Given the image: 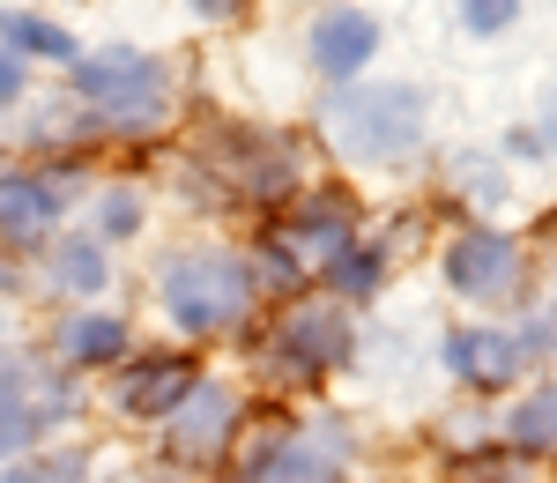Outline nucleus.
<instances>
[{
    "mask_svg": "<svg viewBox=\"0 0 557 483\" xmlns=\"http://www.w3.org/2000/svg\"><path fill=\"white\" fill-rule=\"evenodd\" d=\"M446 380L461 387V395H513L520 380H528V350H520L513 327H491V320H469V327H454L446 335Z\"/></svg>",
    "mask_w": 557,
    "mask_h": 483,
    "instance_id": "6e6552de",
    "label": "nucleus"
},
{
    "mask_svg": "<svg viewBox=\"0 0 557 483\" xmlns=\"http://www.w3.org/2000/svg\"><path fill=\"white\" fill-rule=\"evenodd\" d=\"M141 231V194L134 186H104L97 194V238H134Z\"/></svg>",
    "mask_w": 557,
    "mask_h": 483,
    "instance_id": "aec40b11",
    "label": "nucleus"
},
{
    "mask_svg": "<svg viewBox=\"0 0 557 483\" xmlns=\"http://www.w3.org/2000/svg\"><path fill=\"white\" fill-rule=\"evenodd\" d=\"M15 298H23V268L0 261V320H8V306H15Z\"/></svg>",
    "mask_w": 557,
    "mask_h": 483,
    "instance_id": "b1692460",
    "label": "nucleus"
},
{
    "mask_svg": "<svg viewBox=\"0 0 557 483\" xmlns=\"http://www.w3.org/2000/svg\"><path fill=\"white\" fill-rule=\"evenodd\" d=\"M45 350H52L60 372H75V380H83V372H120V364L134 357V327H127V312H97V306L60 312Z\"/></svg>",
    "mask_w": 557,
    "mask_h": 483,
    "instance_id": "f8f14e48",
    "label": "nucleus"
},
{
    "mask_svg": "<svg viewBox=\"0 0 557 483\" xmlns=\"http://www.w3.org/2000/svg\"><path fill=\"white\" fill-rule=\"evenodd\" d=\"M186 8H194V15H201V23H231V15H238V8H246V0H186Z\"/></svg>",
    "mask_w": 557,
    "mask_h": 483,
    "instance_id": "393cba45",
    "label": "nucleus"
},
{
    "mask_svg": "<svg viewBox=\"0 0 557 483\" xmlns=\"http://www.w3.org/2000/svg\"><path fill=\"white\" fill-rule=\"evenodd\" d=\"M201 380H209V372H201L194 350H134L127 364L112 372L104 401H112V417H127V424H164Z\"/></svg>",
    "mask_w": 557,
    "mask_h": 483,
    "instance_id": "0eeeda50",
    "label": "nucleus"
},
{
    "mask_svg": "<svg viewBox=\"0 0 557 483\" xmlns=\"http://www.w3.org/2000/svg\"><path fill=\"white\" fill-rule=\"evenodd\" d=\"M238 432H246V395H238L231 380H215V372H209V380H201V387L157 424V454L172 461L178 476H194V469H231Z\"/></svg>",
    "mask_w": 557,
    "mask_h": 483,
    "instance_id": "423d86ee",
    "label": "nucleus"
},
{
    "mask_svg": "<svg viewBox=\"0 0 557 483\" xmlns=\"http://www.w3.org/2000/svg\"><path fill=\"white\" fill-rule=\"evenodd\" d=\"M424 127H431L424 83H343L327 97V141L364 172L409 164L424 149Z\"/></svg>",
    "mask_w": 557,
    "mask_h": 483,
    "instance_id": "7ed1b4c3",
    "label": "nucleus"
},
{
    "mask_svg": "<svg viewBox=\"0 0 557 483\" xmlns=\"http://www.w3.org/2000/svg\"><path fill=\"white\" fill-rule=\"evenodd\" d=\"M372 52H380V15H364V8H327V15H312V30H305V60H312V75L335 83V89L364 83Z\"/></svg>",
    "mask_w": 557,
    "mask_h": 483,
    "instance_id": "9b49d317",
    "label": "nucleus"
},
{
    "mask_svg": "<svg viewBox=\"0 0 557 483\" xmlns=\"http://www.w3.org/2000/svg\"><path fill=\"white\" fill-rule=\"evenodd\" d=\"M45 283H52L60 298H97V290L112 283V253H104V238H60V246L45 253Z\"/></svg>",
    "mask_w": 557,
    "mask_h": 483,
    "instance_id": "f3484780",
    "label": "nucleus"
},
{
    "mask_svg": "<svg viewBox=\"0 0 557 483\" xmlns=\"http://www.w3.org/2000/svg\"><path fill=\"white\" fill-rule=\"evenodd\" d=\"M320 283H327V298L335 306H364V298H380V283H386V246L380 238H343L327 261H320Z\"/></svg>",
    "mask_w": 557,
    "mask_h": 483,
    "instance_id": "2eb2a0df",
    "label": "nucleus"
},
{
    "mask_svg": "<svg viewBox=\"0 0 557 483\" xmlns=\"http://www.w3.org/2000/svg\"><path fill=\"white\" fill-rule=\"evenodd\" d=\"M253 298H260V268L238 246H178L157 268V306L172 320V335H186V343L238 335L253 320Z\"/></svg>",
    "mask_w": 557,
    "mask_h": 483,
    "instance_id": "f257e3e1",
    "label": "nucleus"
},
{
    "mask_svg": "<svg viewBox=\"0 0 557 483\" xmlns=\"http://www.w3.org/2000/svg\"><path fill=\"white\" fill-rule=\"evenodd\" d=\"M357 364V320L335 298H290L253 335V372L268 387H320Z\"/></svg>",
    "mask_w": 557,
    "mask_h": 483,
    "instance_id": "20e7f679",
    "label": "nucleus"
},
{
    "mask_svg": "<svg viewBox=\"0 0 557 483\" xmlns=\"http://www.w3.org/2000/svg\"><path fill=\"white\" fill-rule=\"evenodd\" d=\"M52 439L38 409V364L30 357H0V469L8 461H30Z\"/></svg>",
    "mask_w": 557,
    "mask_h": 483,
    "instance_id": "ddd939ff",
    "label": "nucleus"
},
{
    "mask_svg": "<svg viewBox=\"0 0 557 483\" xmlns=\"http://www.w3.org/2000/svg\"><path fill=\"white\" fill-rule=\"evenodd\" d=\"M67 201H83V172H0V238H45L52 223L67 216Z\"/></svg>",
    "mask_w": 557,
    "mask_h": 483,
    "instance_id": "9d476101",
    "label": "nucleus"
},
{
    "mask_svg": "<svg viewBox=\"0 0 557 483\" xmlns=\"http://www.w3.org/2000/svg\"><path fill=\"white\" fill-rule=\"evenodd\" d=\"M520 253L506 231H461L446 253H438V268H446V290L461 298V306H498V298H513L520 290Z\"/></svg>",
    "mask_w": 557,
    "mask_h": 483,
    "instance_id": "1a4fd4ad",
    "label": "nucleus"
},
{
    "mask_svg": "<svg viewBox=\"0 0 557 483\" xmlns=\"http://www.w3.org/2000/svg\"><path fill=\"white\" fill-rule=\"evenodd\" d=\"M0 45H8L15 60H60V67H75V60H83V45L67 38V23L30 15V8H0Z\"/></svg>",
    "mask_w": 557,
    "mask_h": 483,
    "instance_id": "a211bd4d",
    "label": "nucleus"
},
{
    "mask_svg": "<svg viewBox=\"0 0 557 483\" xmlns=\"http://www.w3.org/2000/svg\"><path fill=\"white\" fill-rule=\"evenodd\" d=\"M520 350H528V364H550V357H557V298H550V306H535V320L520 327Z\"/></svg>",
    "mask_w": 557,
    "mask_h": 483,
    "instance_id": "4be33fe9",
    "label": "nucleus"
},
{
    "mask_svg": "<svg viewBox=\"0 0 557 483\" xmlns=\"http://www.w3.org/2000/svg\"><path fill=\"white\" fill-rule=\"evenodd\" d=\"M349 461H357V432L343 417H312V424H290V417H268L253 432H238V454H231V483H349Z\"/></svg>",
    "mask_w": 557,
    "mask_h": 483,
    "instance_id": "39448f33",
    "label": "nucleus"
},
{
    "mask_svg": "<svg viewBox=\"0 0 557 483\" xmlns=\"http://www.w3.org/2000/svg\"><path fill=\"white\" fill-rule=\"evenodd\" d=\"M520 0H461V23H469L475 38H498V30H513Z\"/></svg>",
    "mask_w": 557,
    "mask_h": 483,
    "instance_id": "412c9836",
    "label": "nucleus"
},
{
    "mask_svg": "<svg viewBox=\"0 0 557 483\" xmlns=\"http://www.w3.org/2000/svg\"><path fill=\"white\" fill-rule=\"evenodd\" d=\"M67 97L83 104L89 127L104 134H157L178 104V83H172V60H157L141 45H97V52L75 60Z\"/></svg>",
    "mask_w": 557,
    "mask_h": 483,
    "instance_id": "f03ea898",
    "label": "nucleus"
},
{
    "mask_svg": "<svg viewBox=\"0 0 557 483\" xmlns=\"http://www.w3.org/2000/svg\"><path fill=\"white\" fill-rule=\"evenodd\" d=\"M446 483H535V461H520L506 446H483V454H461L446 469Z\"/></svg>",
    "mask_w": 557,
    "mask_h": 483,
    "instance_id": "6ab92c4d",
    "label": "nucleus"
},
{
    "mask_svg": "<svg viewBox=\"0 0 557 483\" xmlns=\"http://www.w3.org/2000/svg\"><path fill=\"white\" fill-rule=\"evenodd\" d=\"M498 432H506V454H520V461H550L557 454V380H543L535 395H520Z\"/></svg>",
    "mask_w": 557,
    "mask_h": 483,
    "instance_id": "dca6fc26",
    "label": "nucleus"
},
{
    "mask_svg": "<svg viewBox=\"0 0 557 483\" xmlns=\"http://www.w3.org/2000/svg\"><path fill=\"white\" fill-rule=\"evenodd\" d=\"M141 483H194V476H178V469H157V476H141Z\"/></svg>",
    "mask_w": 557,
    "mask_h": 483,
    "instance_id": "a878e982",
    "label": "nucleus"
},
{
    "mask_svg": "<svg viewBox=\"0 0 557 483\" xmlns=\"http://www.w3.org/2000/svg\"><path fill=\"white\" fill-rule=\"evenodd\" d=\"M23 97H30V60H15L0 45V104H23Z\"/></svg>",
    "mask_w": 557,
    "mask_h": 483,
    "instance_id": "5701e85b",
    "label": "nucleus"
},
{
    "mask_svg": "<svg viewBox=\"0 0 557 483\" xmlns=\"http://www.w3.org/2000/svg\"><path fill=\"white\" fill-rule=\"evenodd\" d=\"M298 178H305L298 149L268 141V134H246L231 157V194H246V201H298Z\"/></svg>",
    "mask_w": 557,
    "mask_h": 483,
    "instance_id": "4468645a",
    "label": "nucleus"
}]
</instances>
